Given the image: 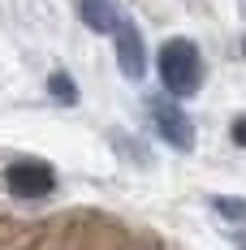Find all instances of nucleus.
<instances>
[{
    "label": "nucleus",
    "mask_w": 246,
    "mask_h": 250,
    "mask_svg": "<svg viewBox=\"0 0 246 250\" xmlns=\"http://www.w3.org/2000/svg\"><path fill=\"white\" fill-rule=\"evenodd\" d=\"M156 69H160V82H164V91H169L173 100H190L203 86V56H199L195 39H181L177 35L169 43H160Z\"/></svg>",
    "instance_id": "1"
},
{
    "label": "nucleus",
    "mask_w": 246,
    "mask_h": 250,
    "mask_svg": "<svg viewBox=\"0 0 246 250\" xmlns=\"http://www.w3.org/2000/svg\"><path fill=\"white\" fill-rule=\"evenodd\" d=\"M4 186H9L13 199L39 203V199H48L52 190H56V168H52L48 160L26 155V160H13V164L4 168Z\"/></svg>",
    "instance_id": "2"
},
{
    "label": "nucleus",
    "mask_w": 246,
    "mask_h": 250,
    "mask_svg": "<svg viewBox=\"0 0 246 250\" xmlns=\"http://www.w3.org/2000/svg\"><path fill=\"white\" fill-rule=\"evenodd\" d=\"M147 117L160 134V143H169L173 151H195V125L173 100H147Z\"/></svg>",
    "instance_id": "3"
},
{
    "label": "nucleus",
    "mask_w": 246,
    "mask_h": 250,
    "mask_svg": "<svg viewBox=\"0 0 246 250\" xmlns=\"http://www.w3.org/2000/svg\"><path fill=\"white\" fill-rule=\"evenodd\" d=\"M112 39H117V65H121V74L130 82H138V78L147 74V48H143V30L134 22H125L112 30Z\"/></svg>",
    "instance_id": "4"
},
{
    "label": "nucleus",
    "mask_w": 246,
    "mask_h": 250,
    "mask_svg": "<svg viewBox=\"0 0 246 250\" xmlns=\"http://www.w3.org/2000/svg\"><path fill=\"white\" fill-rule=\"evenodd\" d=\"M78 13H82V26L95 35H112L121 26V13L112 0H78Z\"/></svg>",
    "instance_id": "5"
},
{
    "label": "nucleus",
    "mask_w": 246,
    "mask_h": 250,
    "mask_svg": "<svg viewBox=\"0 0 246 250\" xmlns=\"http://www.w3.org/2000/svg\"><path fill=\"white\" fill-rule=\"evenodd\" d=\"M48 91H52V100H61V104H78V86H74V78L65 74V69H56L48 78Z\"/></svg>",
    "instance_id": "6"
},
{
    "label": "nucleus",
    "mask_w": 246,
    "mask_h": 250,
    "mask_svg": "<svg viewBox=\"0 0 246 250\" xmlns=\"http://www.w3.org/2000/svg\"><path fill=\"white\" fill-rule=\"evenodd\" d=\"M212 207L229 225H246V199H212Z\"/></svg>",
    "instance_id": "7"
},
{
    "label": "nucleus",
    "mask_w": 246,
    "mask_h": 250,
    "mask_svg": "<svg viewBox=\"0 0 246 250\" xmlns=\"http://www.w3.org/2000/svg\"><path fill=\"white\" fill-rule=\"evenodd\" d=\"M229 138H233L238 147H246V112H242V117H233V125H229Z\"/></svg>",
    "instance_id": "8"
},
{
    "label": "nucleus",
    "mask_w": 246,
    "mask_h": 250,
    "mask_svg": "<svg viewBox=\"0 0 246 250\" xmlns=\"http://www.w3.org/2000/svg\"><path fill=\"white\" fill-rule=\"evenodd\" d=\"M242 52H246V39H242Z\"/></svg>",
    "instance_id": "9"
}]
</instances>
